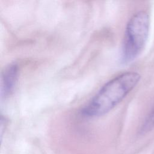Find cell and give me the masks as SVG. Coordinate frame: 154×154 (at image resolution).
Wrapping results in <instances>:
<instances>
[{
	"label": "cell",
	"instance_id": "1",
	"mask_svg": "<svg viewBox=\"0 0 154 154\" xmlns=\"http://www.w3.org/2000/svg\"><path fill=\"white\" fill-rule=\"evenodd\" d=\"M141 79L135 72H124L106 82L81 110L87 118L102 116L121 102L135 87Z\"/></svg>",
	"mask_w": 154,
	"mask_h": 154
},
{
	"label": "cell",
	"instance_id": "2",
	"mask_svg": "<svg viewBox=\"0 0 154 154\" xmlns=\"http://www.w3.org/2000/svg\"><path fill=\"white\" fill-rule=\"evenodd\" d=\"M150 29V16L145 11L132 15L127 23L122 51V61L128 64L136 59L144 48Z\"/></svg>",
	"mask_w": 154,
	"mask_h": 154
},
{
	"label": "cell",
	"instance_id": "3",
	"mask_svg": "<svg viewBox=\"0 0 154 154\" xmlns=\"http://www.w3.org/2000/svg\"><path fill=\"white\" fill-rule=\"evenodd\" d=\"M18 66L13 63L6 66L1 74V96L6 98L13 91L17 81Z\"/></svg>",
	"mask_w": 154,
	"mask_h": 154
},
{
	"label": "cell",
	"instance_id": "4",
	"mask_svg": "<svg viewBox=\"0 0 154 154\" xmlns=\"http://www.w3.org/2000/svg\"><path fill=\"white\" fill-rule=\"evenodd\" d=\"M154 129V106L144 119L140 130L141 134L149 132Z\"/></svg>",
	"mask_w": 154,
	"mask_h": 154
}]
</instances>
